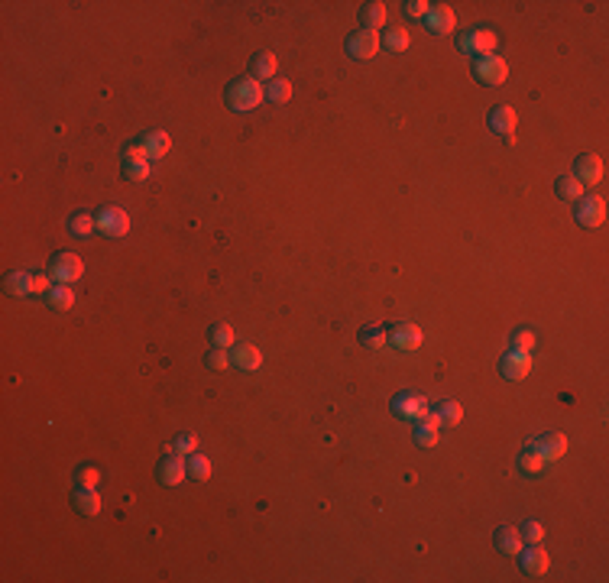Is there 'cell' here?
<instances>
[{
	"label": "cell",
	"mask_w": 609,
	"mask_h": 583,
	"mask_svg": "<svg viewBox=\"0 0 609 583\" xmlns=\"http://www.w3.org/2000/svg\"><path fill=\"white\" fill-rule=\"evenodd\" d=\"M496 33L493 30H470V33H464V36L457 39V49L464 55H473V59H480V55H489L496 49Z\"/></svg>",
	"instance_id": "cell-4"
},
{
	"label": "cell",
	"mask_w": 609,
	"mask_h": 583,
	"mask_svg": "<svg viewBox=\"0 0 609 583\" xmlns=\"http://www.w3.org/2000/svg\"><path fill=\"white\" fill-rule=\"evenodd\" d=\"M518 473L522 476H538L541 470H545V461H541V454L535 451V447H525V451L518 454Z\"/></svg>",
	"instance_id": "cell-22"
},
{
	"label": "cell",
	"mask_w": 609,
	"mask_h": 583,
	"mask_svg": "<svg viewBox=\"0 0 609 583\" xmlns=\"http://www.w3.org/2000/svg\"><path fill=\"white\" fill-rule=\"evenodd\" d=\"M557 198L580 201V198H584V185H580L574 175H561V178H557Z\"/></svg>",
	"instance_id": "cell-27"
},
{
	"label": "cell",
	"mask_w": 609,
	"mask_h": 583,
	"mask_svg": "<svg viewBox=\"0 0 609 583\" xmlns=\"http://www.w3.org/2000/svg\"><path fill=\"white\" fill-rule=\"evenodd\" d=\"M156 473H159V483H166V486H178L188 476V463L182 461V454H166L159 461V467H156Z\"/></svg>",
	"instance_id": "cell-9"
},
{
	"label": "cell",
	"mask_w": 609,
	"mask_h": 583,
	"mask_svg": "<svg viewBox=\"0 0 609 583\" xmlns=\"http://www.w3.org/2000/svg\"><path fill=\"white\" fill-rule=\"evenodd\" d=\"M389 344L396 347V350H419L421 347V328L419 324H396V328L389 330Z\"/></svg>",
	"instance_id": "cell-13"
},
{
	"label": "cell",
	"mask_w": 609,
	"mask_h": 583,
	"mask_svg": "<svg viewBox=\"0 0 609 583\" xmlns=\"http://www.w3.org/2000/svg\"><path fill=\"white\" fill-rule=\"evenodd\" d=\"M78 483H81L84 490H98L101 470H98V467H81V470H78Z\"/></svg>",
	"instance_id": "cell-40"
},
{
	"label": "cell",
	"mask_w": 609,
	"mask_h": 583,
	"mask_svg": "<svg viewBox=\"0 0 609 583\" xmlns=\"http://www.w3.org/2000/svg\"><path fill=\"white\" fill-rule=\"evenodd\" d=\"M7 292L10 295H33V272H10Z\"/></svg>",
	"instance_id": "cell-29"
},
{
	"label": "cell",
	"mask_w": 609,
	"mask_h": 583,
	"mask_svg": "<svg viewBox=\"0 0 609 583\" xmlns=\"http://www.w3.org/2000/svg\"><path fill=\"white\" fill-rule=\"evenodd\" d=\"M360 344H363L366 350H380L382 344H389V334L380 328V324H366V328L360 330Z\"/></svg>",
	"instance_id": "cell-24"
},
{
	"label": "cell",
	"mask_w": 609,
	"mask_h": 583,
	"mask_svg": "<svg viewBox=\"0 0 609 583\" xmlns=\"http://www.w3.org/2000/svg\"><path fill=\"white\" fill-rule=\"evenodd\" d=\"M528 447H535V451L541 454V461H557V457H564V451H567V437L561 434V431H548V434H541L538 441H532Z\"/></svg>",
	"instance_id": "cell-12"
},
{
	"label": "cell",
	"mask_w": 609,
	"mask_h": 583,
	"mask_svg": "<svg viewBox=\"0 0 609 583\" xmlns=\"http://www.w3.org/2000/svg\"><path fill=\"white\" fill-rule=\"evenodd\" d=\"M428 10H431V4H428V0H405V4H402V13L411 16V20H425Z\"/></svg>",
	"instance_id": "cell-38"
},
{
	"label": "cell",
	"mask_w": 609,
	"mask_h": 583,
	"mask_svg": "<svg viewBox=\"0 0 609 583\" xmlns=\"http://www.w3.org/2000/svg\"><path fill=\"white\" fill-rule=\"evenodd\" d=\"M72 506L78 509L81 515H98L101 512V496H98V490H78L75 496H72Z\"/></svg>",
	"instance_id": "cell-21"
},
{
	"label": "cell",
	"mask_w": 609,
	"mask_h": 583,
	"mask_svg": "<svg viewBox=\"0 0 609 583\" xmlns=\"http://www.w3.org/2000/svg\"><path fill=\"white\" fill-rule=\"evenodd\" d=\"M49 305L52 308H72L75 305V292H72V285H52V289H49Z\"/></svg>",
	"instance_id": "cell-30"
},
{
	"label": "cell",
	"mask_w": 609,
	"mask_h": 583,
	"mask_svg": "<svg viewBox=\"0 0 609 583\" xmlns=\"http://www.w3.org/2000/svg\"><path fill=\"white\" fill-rule=\"evenodd\" d=\"M518 558V564H522V570H525L528 577H545L548 574V551H541V545H528V548H522V551L516 554Z\"/></svg>",
	"instance_id": "cell-10"
},
{
	"label": "cell",
	"mask_w": 609,
	"mask_h": 583,
	"mask_svg": "<svg viewBox=\"0 0 609 583\" xmlns=\"http://www.w3.org/2000/svg\"><path fill=\"white\" fill-rule=\"evenodd\" d=\"M380 42L389 49V52H405V49H409V33H405L402 26H392V30L382 33Z\"/></svg>",
	"instance_id": "cell-25"
},
{
	"label": "cell",
	"mask_w": 609,
	"mask_h": 583,
	"mask_svg": "<svg viewBox=\"0 0 609 583\" xmlns=\"http://www.w3.org/2000/svg\"><path fill=\"white\" fill-rule=\"evenodd\" d=\"M188 476L191 480H198V483H207L211 480V461H207L205 454H188Z\"/></svg>",
	"instance_id": "cell-23"
},
{
	"label": "cell",
	"mask_w": 609,
	"mask_h": 583,
	"mask_svg": "<svg viewBox=\"0 0 609 583\" xmlns=\"http://www.w3.org/2000/svg\"><path fill=\"white\" fill-rule=\"evenodd\" d=\"M518 535H522L525 545H541V538H545V525L541 522H525L522 529H518Z\"/></svg>",
	"instance_id": "cell-37"
},
{
	"label": "cell",
	"mask_w": 609,
	"mask_h": 583,
	"mask_svg": "<svg viewBox=\"0 0 609 583\" xmlns=\"http://www.w3.org/2000/svg\"><path fill=\"white\" fill-rule=\"evenodd\" d=\"M425 23H428V30H431L434 36H444V33H454V26H457V16H454V10H450V7H444V4H438V7H431V10H428Z\"/></svg>",
	"instance_id": "cell-16"
},
{
	"label": "cell",
	"mask_w": 609,
	"mask_h": 583,
	"mask_svg": "<svg viewBox=\"0 0 609 583\" xmlns=\"http://www.w3.org/2000/svg\"><path fill=\"white\" fill-rule=\"evenodd\" d=\"M506 75H509V65H506V59H499L496 52L473 59V78H477L480 85L496 88V85H503L506 81Z\"/></svg>",
	"instance_id": "cell-2"
},
{
	"label": "cell",
	"mask_w": 609,
	"mask_h": 583,
	"mask_svg": "<svg viewBox=\"0 0 609 583\" xmlns=\"http://www.w3.org/2000/svg\"><path fill=\"white\" fill-rule=\"evenodd\" d=\"M525 548V541H522V535H518V529H512V525H503V529L496 531V551H503V554H518Z\"/></svg>",
	"instance_id": "cell-19"
},
{
	"label": "cell",
	"mask_w": 609,
	"mask_h": 583,
	"mask_svg": "<svg viewBox=\"0 0 609 583\" xmlns=\"http://www.w3.org/2000/svg\"><path fill=\"white\" fill-rule=\"evenodd\" d=\"M98 231L107 233V237H123V233L130 231L127 211H120V207H104L98 214Z\"/></svg>",
	"instance_id": "cell-11"
},
{
	"label": "cell",
	"mask_w": 609,
	"mask_h": 583,
	"mask_svg": "<svg viewBox=\"0 0 609 583\" xmlns=\"http://www.w3.org/2000/svg\"><path fill=\"white\" fill-rule=\"evenodd\" d=\"M509 344H512V350L532 353V350H535V334H532V330H528V328H518V330H512Z\"/></svg>",
	"instance_id": "cell-33"
},
{
	"label": "cell",
	"mask_w": 609,
	"mask_h": 583,
	"mask_svg": "<svg viewBox=\"0 0 609 583\" xmlns=\"http://www.w3.org/2000/svg\"><path fill=\"white\" fill-rule=\"evenodd\" d=\"M360 16H363V30H380L386 23V7L382 4H363Z\"/></svg>",
	"instance_id": "cell-26"
},
{
	"label": "cell",
	"mask_w": 609,
	"mask_h": 583,
	"mask_svg": "<svg viewBox=\"0 0 609 583\" xmlns=\"http://www.w3.org/2000/svg\"><path fill=\"white\" fill-rule=\"evenodd\" d=\"M499 373H503L506 379H512V383H518V379H525L528 373H532V353H522V350H509L499 360Z\"/></svg>",
	"instance_id": "cell-8"
},
{
	"label": "cell",
	"mask_w": 609,
	"mask_h": 583,
	"mask_svg": "<svg viewBox=\"0 0 609 583\" xmlns=\"http://www.w3.org/2000/svg\"><path fill=\"white\" fill-rule=\"evenodd\" d=\"M292 98V85L285 81V78H273L266 85V100H273V104H285V100Z\"/></svg>",
	"instance_id": "cell-32"
},
{
	"label": "cell",
	"mask_w": 609,
	"mask_h": 583,
	"mask_svg": "<svg viewBox=\"0 0 609 583\" xmlns=\"http://www.w3.org/2000/svg\"><path fill=\"white\" fill-rule=\"evenodd\" d=\"M574 178H577L580 185H596L603 182V159L600 156H580L577 162H574Z\"/></svg>",
	"instance_id": "cell-14"
},
{
	"label": "cell",
	"mask_w": 609,
	"mask_h": 583,
	"mask_svg": "<svg viewBox=\"0 0 609 583\" xmlns=\"http://www.w3.org/2000/svg\"><path fill=\"white\" fill-rule=\"evenodd\" d=\"M205 363L211 369H217V373H221V369H227V366H234V363H230V353L224 350V347H211V350H207V357H205Z\"/></svg>",
	"instance_id": "cell-36"
},
{
	"label": "cell",
	"mask_w": 609,
	"mask_h": 583,
	"mask_svg": "<svg viewBox=\"0 0 609 583\" xmlns=\"http://www.w3.org/2000/svg\"><path fill=\"white\" fill-rule=\"evenodd\" d=\"M275 65H279V59H275L273 52H256L250 59V71H253V78H256V81H263V78H269V81H273Z\"/></svg>",
	"instance_id": "cell-20"
},
{
	"label": "cell",
	"mask_w": 609,
	"mask_h": 583,
	"mask_svg": "<svg viewBox=\"0 0 609 583\" xmlns=\"http://www.w3.org/2000/svg\"><path fill=\"white\" fill-rule=\"evenodd\" d=\"M489 127H493L499 137L516 139V137H512V133H516V127H518L516 110H512L509 104H499V108H493V110H489Z\"/></svg>",
	"instance_id": "cell-15"
},
{
	"label": "cell",
	"mask_w": 609,
	"mask_h": 583,
	"mask_svg": "<svg viewBox=\"0 0 609 583\" xmlns=\"http://www.w3.org/2000/svg\"><path fill=\"white\" fill-rule=\"evenodd\" d=\"M46 272L55 279V282L72 285L75 279L84 276V262H81V256H78V253H69V250H65V253H55L52 260H49Z\"/></svg>",
	"instance_id": "cell-3"
},
{
	"label": "cell",
	"mask_w": 609,
	"mask_h": 583,
	"mask_svg": "<svg viewBox=\"0 0 609 583\" xmlns=\"http://www.w3.org/2000/svg\"><path fill=\"white\" fill-rule=\"evenodd\" d=\"M230 363H234L237 369H244V373H253V369H259V363H263V353H259L253 344H237L234 350H230Z\"/></svg>",
	"instance_id": "cell-17"
},
{
	"label": "cell",
	"mask_w": 609,
	"mask_h": 583,
	"mask_svg": "<svg viewBox=\"0 0 609 583\" xmlns=\"http://www.w3.org/2000/svg\"><path fill=\"white\" fill-rule=\"evenodd\" d=\"M120 159H123V162H137V159H146L143 146H140V143H127V146H123V153H120Z\"/></svg>",
	"instance_id": "cell-42"
},
{
	"label": "cell",
	"mask_w": 609,
	"mask_h": 583,
	"mask_svg": "<svg viewBox=\"0 0 609 583\" xmlns=\"http://www.w3.org/2000/svg\"><path fill=\"white\" fill-rule=\"evenodd\" d=\"M380 49V33L373 30H353L347 36V55L351 59H373Z\"/></svg>",
	"instance_id": "cell-7"
},
{
	"label": "cell",
	"mask_w": 609,
	"mask_h": 583,
	"mask_svg": "<svg viewBox=\"0 0 609 583\" xmlns=\"http://www.w3.org/2000/svg\"><path fill=\"white\" fill-rule=\"evenodd\" d=\"M207 337H211L214 347H224V350H227V347L234 344V328H230V324H214V328L207 330Z\"/></svg>",
	"instance_id": "cell-34"
},
{
	"label": "cell",
	"mask_w": 609,
	"mask_h": 583,
	"mask_svg": "<svg viewBox=\"0 0 609 583\" xmlns=\"http://www.w3.org/2000/svg\"><path fill=\"white\" fill-rule=\"evenodd\" d=\"M140 146H143V153H146V159H162V156L169 153V146H172V139H169V133H162V130H152V133H146L143 139H140Z\"/></svg>",
	"instance_id": "cell-18"
},
{
	"label": "cell",
	"mask_w": 609,
	"mask_h": 583,
	"mask_svg": "<svg viewBox=\"0 0 609 583\" xmlns=\"http://www.w3.org/2000/svg\"><path fill=\"white\" fill-rule=\"evenodd\" d=\"M52 289V276L49 272H33V295H49Z\"/></svg>",
	"instance_id": "cell-41"
},
{
	"label": "cell",
	"mask_w": 609,
	"mask_h": 583,
	"mask_svg": "<svg viewBox=\"0 0 609 583\" xmlns=\"http://www.w3.org/2000/svg\"><path fill=\"white\" fill-rule=\"evenodd\" d=\"M146 175H149V159L123 162V178H130V182H143Z\"/></svg>",
	"instance_id": "cell-35"
},
{
	"label": "cell",
	"mask_w": 609,
	"mask_h": 583,
	"mask_svg": "<svg viewBox=\"0 0 609 583\" xmlns=\"http://www.w3.org/2000/svg\"><path fill=\"white\" fill-rule=\"evenodd\" d=\"M392 412H396L399 418H405V422H419V418H425L431 408H428V399L419 396V392H399L396 399H392Z\"/></svg>",
	"instance_id": "cell-5"
},
{
	"label": "cell",
	"mask_w": 609,
	"mask_h": 583,
	"mask_svg": "<svg viewBox=\"0 0 609 583\" xmlns=\"http://www.w3.org/2000/svg\"><path fill=\"white\" fill-rule=\"evenodd\" d=\"M195 447H198V437L191 434V431H185V434H178V437H176V444H172V451L182 454V457H185V454H195Z\"/></svg>",
	"instance_id": "cell-39"
},
{
	"label": "cell",
	"mask_w": 609,
	"mask_h": 583,
	"mask_svg": "<svg viewBox=\"0 0 609 583\" xmlns=\"http://www.w3.org/2000/svg\"><path fill=\"white\" fill-rule=\"evenodd\" d=\"M577 224L580 227H600L603 221H606V201L600 198V195H584V198L577 201Z\"/></svg>",
	"instance_id": "cell-6"
},
{
	"label": "cell",
	"mask_w": 609,
	"mask_h": 583,
	"mask_svg": "<svg viewBox=\"0 0 609 583\" xmlns=\"http://www.w3.org/2000/svg\"><path fill=\"white\" fill-rule=\"evenodd\" d=\"M224 100H227L230 110H240V114H246V110H256L263 100H266V85H259L256 78H237V81H230L227 91H224Z\"/></svg>",
	"instance_id": "cell-1"
},
{
	"label": "cell",
	"mask_w": 609,
	"mask_h": 583,
	"mask_svg": "<svg viewBox=\"0 0 609 583\" xmlns=\"http://www.w3.org/2000/svg\"><path fill=\"white\" fill-rule=\"evenodd\" d=\"M98 227V221H94L88 211H75V214L69 217V231L72 233H78V237H88V233Z\"/></svg>",
	"instance_id": "cell-28"
},
{
	"label": "cell",
	"mask_w": 609,
	"mask_h": 583,
	"mask_svg": "<svg viewBox=\"0 0 609 583\" xmlns=\"http://www.w3.org/2000/svg\"><path fill=\"white\" fill-rule=\"evenodd\" d=\"M438 422L441 425H457L460 422V418H464V405H460V402H450V399H444L441 405H438Z\"/></svg>",
	"instance_id": "cell-31"
}]
</instances>
